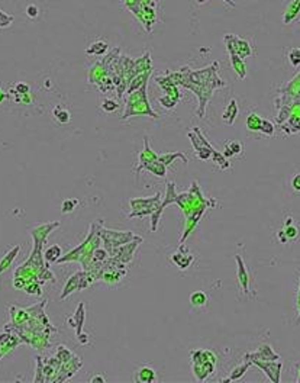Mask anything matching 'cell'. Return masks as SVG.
Wrapping results in <instances>:
<instances>
[{
  "mask_svg": "<svg viewBox=\"0 0 300 383\" xmlns=\"http://www.w3.org/2000/svg\"><path fill=\"white\" fill-rule=\"evenodd\" d=\"M7 98H9V95L6 92H3V89L0 87V103L3 102V101H6Z\"/></svg>",
  "mask_w": 300,
  "mask_h": 383,
  "instance_id": "680465c9",
  "label": "cell"
},
{
  "mask_svg": "<svg viewBox=\"0 0 300 383\" xmlns=\"http://www.w3.org/2000/svg\"><path fill=\"white\" fill-rule=\"evenodd\" d=\"M189 302L190 305L195 308V309H201L207 305V295L201 290H196L190 295L189 298Z\"/></svg>",
  "mask_w": 300,
  "mask_h": 383,
  "instance_id": "836d02e7",
  "label": "cell"
},
{
  "mask_svg": "<svg viewBox=\"0 0 300 383\" xmlns=\"http://www.w3.org/2000/svg\"><path fill=\"white\" fill-rule=\"evenodd\" d=\"M75 354L73 351H70L66 346H60L58 348H57V353H55V357L58 358L61 363H66V361H68L71 357H74Z\"/></svg>",
  "mask_w": 300,
  "mask_h": 383,
  "instance_id": "60d3db41",
  "label": "cell"
},
{
  "mask_svg": "<svg viewBox=\"0 0 300 383\" xmlns=\"http://www.w3.org/2000/svg\"><path fill=\"white\" fill-rule=\"evenodd\" d=\"M24 292L31 296H41L42 295V283L41 281H31L24 287Z\"/></svg>",
  "mask_w": 300,
  "mask_h": 383,
  "instance_id": "f35d334b",
  "label": "cell"
},
{
  "mask_svg": "<svg viewBox=\"0 0 300 383\" xmlns=\"http://www.w3.org/2000/svg\"><path fill=\"white\" fill-rule=\"evenodd\" d=\"M277 238H278V241H280L281 244H286V243H287V238H286L284 232H283L281 230L277 232Z\"/></svg>",
  "mask_w": 300,
  "mask_h": 383,
  "instance_id": "11a10c76",
  "label": "cell"
},
{
  "mask_svg": "<svg viewBox=\"0 0 300 383\" xmlns=\"http://www.w3.org/2000/svg\"><path fill=\"white\" fill-rule=\"evenodd\" d=\"M151 71H152V70L145 71V73H141V74L133 77V78L128 83V86H126V93L129 95V93L138 90L139 87H142L144 84H147V83H148V78H150L151 76Z\"/></svg>",
  "mask_w": 300,
  "mask_h": 383,
  "instance_id": "83f0119b",
  "label": "cell"
},
{
  "mask_svg": "<svg viewBox=\"0 0 300 383\" xmlns=\"http://www.w3.org/2000/svg\"><path fill=\"white\" fill-rule=\"evenodd\" d=\"M141 243H142V238H141V237H136L135 240L126 243L124 245L110 250V251H109V255L113 257L116 261H119V263H122V264H125L126 266L128 263L132 261L133 254H135V251H136V248L139 247Z\"/></svg>",
  "mask_w": 300,
  "mask_h": 383,
  "instance_id": "30bf717a",
  "label": "cell"
},
{
  "mask_svg": "<svg viewBox=\"0 0 300 383\" xmlns=\"http://www.w3.org/2000/svg\"><path fill=\"white\" fill-rule=\"evenodd\" d=\"M19 253H21V245H15V247L9 248L4 254L0 255V275L9 270V267L13 264V261L16 260Z\"/></svg>",
  "mask_w": 300,
  "mask_h": 383,
  "instance_id": "7402d4cb",
  "label": "cell"
},
{
  "mask_svg": "<svg viewBox=\"0 0 300 383\" xmlns=\"http://www.w3.org/2000/svg\"><path fill=\"white\" fill-rule=\"evenodd\" d=\"M235 261H236V279L239 289L244 295L250 296L251 295V276L248 272L247 264L244 263L242 257L239 254H235Z\"/></svg>",
  "mask_w": 300,
  "mask_h": 383,
  "instance_id": "5bb4252c",
  "label": "cell"
},
{
  "mask_svg": "<svg viewBox=\"0 0 300 383\" xmlns=\"http://www.w3.org/2000/svg\"><path fill=\"white\" fill-rule=\"evenodd\" d=\"M78 204H80L78 199H66V201L63 202V205H61L63 213H70V212H73Z\"/></svg>",
  "mask_w": 300,
  "mask_h": 383,
  "instance_id": "ee69618b",
  "label": "cell"
},
{
  "mask_svg": "<svg viewBox=\"0 0 300 383\" xmlns=\"http://www.w3.org/2000/svg\"><path fill=\"white\" fill-rule=\"evenodd\" d=\"M287 60H289V63H290L295 69L300 67V47L292 48V50L289 51V54H287Z\"/></svg>",
  "mask_w": 300,
  "mask_h": 383,
  "instance_id": "7bdbcfd3",
  "label": "cell"
},
{
  "mask_svg": "<svg viewBox=\"0 0 300 383\" xmlns=\"http://www.w3.org/2000/svg\"><path fill=\"white\" fill-rule=\"evenodd\" d=\"M124 3H125V6L132 13L136 12L138 9H141V6H142V1H141V0H124Z\"/></svg>",
  "mask_w": 300,
  "mask_h": 383,
  "instance_id": "816d5d0a",
  "label": "cell"
},
{
  "mask_svg": "<svg viewBox=\"0 0 300 383\" xmlns=\"http://www.w3.org/2000/svg\"><path fill=\"white\" fill-rule=\"evenodd\" d=\"M298 321L300 322V281H299V290H298Z\"/></svg>",
  "mask_w": 300,
  "mask_h": 383,
  "instance_id": "9f6ffc18",
  "label": "cell"
},
{
  "mask_svg": "<svg viewBox=\"0 0 300 383\" xmlns=\"http://www.w3.org/2000/svg\"><path fill=\"white\" fill-rule=\"evenodd\" d=\"M238 115H239L238 102L235 99H231L229 103H228V106H226L224 115H222V119H224V122H225L226 125H233V122L238 118Z\"/></svg>",
  "mask_w": 300,
  "mask_h": 383,
  "instance_id": "cb8c5ba5",
  "label": "cell"
},
{
  "mask_svg": "<svg viewBox=\"0 0 300 383\" xmlns=\"http://www.w3.org/2000/svg\"><path fill=\"white\" fill-rule=\"evenodd\" d=\"M177 158H180L184 164H187L189 163V158L186 157V154H183V153H166V154H163V155H158V161L160 163H163L166 167H168V166H171L173 163H174V160H177Z\"/></svg>",
  "mask_w": 300,
  "mask_h": 383,
  "instance_id": "d6a6232c",
  "label": "cell"
},
{
  "mask_svg": "<svg viewBox=\"0 0 300 383\" xmlns=\"http://www.w3.org/2000/svg\"><path fill=\"white\" fill-rule=\"evenodd\" d=\"M144 4H148V6H155V1L154 0H141Z\"/></svg>",
  "mask_w": 300,
  "mask_h": 383,
  "instance_id": "91938a15",
  "label": "cell"
},
{
  "mask_svg": "<svg viewBox=\"0 0 300 383\" xmlns=\"http://www.w3.org/2000/svg\"><path fill=\"white\" fill-rule=\"evenodd\" d=\"M93 283H95V280L92 279V276L89 275V272H86V270L77 272L73 276L68 278V280L66 283L64 290H63V293H61L60 298H61V301H64V299H67L73 292H80V290H83V289H87V287H90Z\"/></svg>",
  "mask_w": 300,
  "mask_h": 383,
  "instance_id": "ba28073f",
  "label": "cell"
},
{
  "mask_svg": "<svg viewBox=\"0 0 300 383\" xmlns=\"http://www.w3.org/2000/svg\"><path fill=\"white\" fill-rule=\"evenodd\" d=\"M107 50H109L107 42H106V41H103V39H98V41L92 42V44L87 47L86 54H87V55H96V57H100V55H104V54L107 52Z\"/></svg>",
  "mask_w": 300,
  "mask_h": 383,
  "instance_id": "4dcf8cb0",
  "label": "cell"
},
{
  "mask_svg": "<svg viewBox=\"0 0 300 383\" xmlns=\"http://www.w3.org/2000/svg\"><path fill=\"white\" fill-rule=\"evenodd\" d=\"M224 1H225V3H228L231 7H235V3H233V1H231V0H224Z\"/></svg>",
  "mask_w": 300,
  "mask_h": 383,
  "instance_id": "94428289",
  "label": "cell"
},
{
  "mask_svg": "<svg viewBox=\"0 0 300 383\" xmlns=\"http://www.w3.org/2000/svg\"><path fill=\"white\" fill-rule=\"evenodd\" d=\"M170 260H171V263H173L174 266H177L180 270H187V269L195 263L196 257L193 254H189V250L186 248L184 244H180L178 251L170 255Z\"/></svg>",
  "mask_w": 300,
  "mask_h": 383,
  "instance_id": "9a60e30c",
  "label": "cell"
},
{
  "mask_svg": "<svg viewBox=\"0 0 300 383\" xmlns=\"http://www.w3.org/2000/svg\"><path fill=\"white\" fill-rule=\"evenodd\" d=\"M3 357V354H1V350H0V358Z\"/></svg>",
  "mask_w": 300,
  "mask_h": 383,
  "instance_id": "be15d7a7",
  "label": "cell"
},
{
  "mask_svg": "<svg viewBox=\"0 0 300 383\" xmlns=\"http://www.w3.org/2000/svg\"><path fill=\"white\" fill-rule=\"evenodd\" d=\"M44 260H45V263H57L58 261V258L63 255V250H61V247L60 245H57V244H54V245H50L44 253Z\"/></svg>",
  "mask_w": 300,
  "mask_h": 383,
  "instance_id": "d590c367",
  "label": "cell"
},
{
  "mask_svg": "<svg viewBox=\"0 0 300 383\" xmlns=\"http://www.w3.org/2000/svg\"><path fill=\"white\" fill-rule=\"evenodd\" d=\"M158 102H160V104L163 106V107H166V109H173L174 107L175 104H177V101H174V99H171V98H168V96H161L160 99H158Z\"/></svg>",
  "mask_w": 300,
  "mask_h": 383,
  "instance_id": "f907efd6",
  "label": "cell"
},
{
  "mask_svg": "<svg viewBox=\"0 0 300 383\" xmlns=\"http://www.w3.org/2000/svg\"><path fill=\"white\" fill-rule=\"evenodd\" d=\"M281 92H283V95H286L289 98H298V96H300V73L287 86H284L281 89Z\"/></svg>",
  "mask_w": 300,
  "mask_h": 383,
  "instance_id": "1f68e13d",
  "label": "cell"
},
{
  "mask_svg": "<svg viewBox=\"0 0 300 383\" xmlns=\"http://www.w3.org/2000/svg\"><path fill=\"white\" fill-rule=\"evenodd\" d=\"M36 372H35V378H33V383H44V361L41 356H36Z\"/></svg>",
  "mask_w": 300,
  "mask_h": 383,
  "instance_id": "b9f144b4",
  "label": "cell"
},
{
  "mask_svg": "<svg viewBox=\"0 0 300 383\" xmlns=\"http://www.w3.org/2000/svg\"><path fill=\"white\" fill-rule=\"evenodd\" d=\"M107 77V67H106V61H99L96 64H93L89 70L87 80L92 84H99L100 81Z\"/></svg>",
  "mask_w": 300,
  "mask_h": 383,
  "instance_id": "ffe728a7",
  "label": "cell"
},
{
  "mask_svg": "<svg viewBox=\"0 0 300 383\" xmlns=\"http://www.w3.org/2000/svg\"><path fill=\"white\" fill-rule=\"evenodd\" d=\"M99 234L100 238H101V244L104 245V248L107 250V253L116 247H121L126 243L135 240L138 235H135L132 231H115V230H109V228H104L103 224H100L99 227Z\"/></svg>",
  "mask_w": 300,
  "mask_h": 383,
  "instance_id": "52a82bcc",
  "label": "cell"
},
{
  "mask_svg": "<svg viewBox=\"0 0 300 383\" xmlns=\"http://www.w3.org/2000/svg\"><path fill=\"white\" fill-rule=\"evenodd\" d=\"M261 124H263V118L255 113V112H251L250 115L247 116V121H245V125L247 128L252 131V132H260L261 129Z\"/></svg>",
  "mask_w": 300,
  "mask_h": 383,
  "instance_id": "74e56055",
  "label": "cell"
},
{
  "mask_svg": "<svg viewBox=\"0 0 300 383\" xmlns=\"http://www.w3.org/2000/svg\"><path fill=\"white\" fill-rule=\"evenodd\" d=\"M198 1H199V3H204L206 0H198Z\"/></svg>",
  "mask_w": 300,
  "mask_h": 383,
  "instance_id": "6125c7cd",
  "label": "cell"
},
{
  "mask_svg": "<svg viewBox=\"0 0 300 383\" xmlns=\"http://www.w3.org/2000/svg\"><path fill=\"white\" fill-rule=\"evenodd\" d=\"M281 231L284 232V235L287 238V243L289 241H296L300 237V227L295 221L292 224H289V225H283V230Z\"/></svg>",
  "mask_w": 300,
  "mask_h": 383,
  "instance_id": "8d00e7d4",
  "label": "cell"
},
{
  "mask_svg": "<svg viewBox=\"0 0 300 383\" xmlns=\"http://www.w3.org/2000/svg\"><path fill=\"white\" fill-rule=\"evenodd\" d=\"M292 187L296 193H300V173L295 174L293 179H292Z\"/></svg>",
  "mask_w": 300,
  "mask_h": 383,
  "instance_id": "f5cc1de1",
  "label": "cell"
},
{
  "mask_svg": "<svg viewBox=\"0 0 300 383\" xmlns=\"http://www.w3.org/2000/svg\"><path fill=\"white\" fill-rule=\"evenodd\" d=\"M90 383H96V382H99V383H104L106 382V379L101 376V375H95V376H92L90 378V381H89Z\"/></svg>",
  "mask_w": 300,
  "mask_h": 383,
  "instance_id": "db71d44e",
  "label": "cell"
},
{
  "mask_svg": "<svg viewBox=\"0 0 300 383\" xmlns=\"http://www.w3.org/2000/svg\"><path fill=\"white\" fill-rule=\"evenodd\" d=\"M295 369H296V382L300 383V363L295 364Z\"/></svg>",
  "mask_w": 300,
  "mask_h": 383,
  "instance_id": "6f0895ef",
  "label": "cell"
},
{
  "mask_svg": "<svg viewBox=\"0 0 300 383\" xmlns=\"http://www.w3.org/2000/svg\"><path fill=\"white\" fill-rule=\"evenodd\" d=\"M157 381V373L150 366H141L135 370L133 382L136 383H154Z\"/></svg>",
  "mask_w": 300,
  "mask_h": 383,
  "instance_id": "44dd1931",
  "label": "cell"
},
{
  "mask_svg": "<svg viewBox=\"0 0 300 383\" xmlns=\"http://www.w3.org/2000/svg\"><path fill=\"white\" fill-rule=\"evenodd\" d=\"M250 366H252L248 360H245V363H242V364H239V366H236V367H233L232 369V372L229 373V376L224 379V382H233V381H239L245 373H247V370L250 369Z\"/></svg>",
  "mask_w": 300,
  "mask_h": 383,
  "instance_id": "f546056e",
  "label": "cell"
},
{
  "mask_svg": "<svg viewBox=\"0 0 300 383\" xmlns=\"http://www.w3.org/2000/svg\"><path fill=\"white\" fill-rule=\"evenodd\" d=\"M299 12H300V0H293V1L289 4L287 10L284 12L283 22H284V24H290L292 21H295V19H296V16L299 15Z\"/></svg>",
  "mask_w": 300,
  "mask_h": 383,
  "instance_id": "e575fe53",
  "label": "cell"
},
{
  "mask_svg": "<svg viewBox=\"0 0 300 383\" xmlns=\"http://www.w3.org/2000/svg\"><path fill=\"white\" fill-rule=\"evenodd\" d=\"M192 369H193V375L196 378L198 382H204L209 376H212L215 373V369H216V363H212V361H203L200 364H192Z\"/></svg>",
  "mask_w": 300,
  "mask_h": 383,
  "instance_id": "d6986e66",
  "label": "cell"
},
{
  "mask_svg": "<svg viewBox=\"0 0 300 383\" xmlns=\"http://www.w3.org/2000/svg\"><path fill=\"white\" fill-rule=\"evenodd\" d=\"M60 221H54V222H47V224H39V225H35L33 228H31V235H32V240L33 241H38V243H47V238L51 235L52 231H55L58 227H60Z\"/></svg>",
  "mask_w": 300,
  "mask_h": 383,
  "instance_id": "2e32d148",
  "label": "cell"
},
{
  "mask_svg": "<svg viewBox=\"0 0 300 383\" xmlns=\"http://www.w3.org/2000/svg\"><path fill=\"white\" fill-rule=\"evenodd\" d=\"M157 158H158V154H155V151L151 148L150 138L147 135H144V148L138 155V166L135 167V173L138 174L144 169V166H147L148 163L157 160Z\"/></svg>",
  "mask_w": 300,
  "mask_h": 383,
  "instance_id": "e0dca14e",
  "label": "cell"
},
{
  "mask_svg": "<svg viewBox=\"0 0 300 383\" xmlns=\"http://www.w3.org/2000/svg\"><path fill=\"white\" fill-rule=\"evenodd\" d=\"M101 224V221L98 222H92L90 228H89V234L86 237V240L77 245L74 250H70L66 255H61L58 258V264L61 263H70V261H77L83 266V270H87V267L90 266L92 260H93V253L96 248H99L101 244V238L99 234V227Z\"/></svg>",
  "mask_w": 300,
  "mask_h": 383,
  "instance_id": "3957f363",
  "label": "cell"
},
{
  "mask_svg": "<svg viewBox=\"0 0 300 383\" xmlns=\"http://www.w3.org/2000/svg\"><path fill=\"white\" fill-rule=\"evenodd\" d=\"M13 21H15V18H13L12 15H9V13L3 12V10L0 9V29L10 26L12 24H13Z\"/></svg>",
  "mask_w": 300,
  "mask_h": 383,
  "instance_id": "7dc6e473",
  "label": "cell"
},
{
  "mask_svg": "<svg viewBox=\"0 0 300 383\" xmlns=\"http://www.w3.org/2000/svg\"><path fill=\"white\" fill-rule=\"evenodd\" d=\"M100 107L106 112V113H113L119 109V103L116 102L115 99H110V98H106L100 102Z\"/></svg>",
  "mask_w": 300,
  "mask_h": 383,
  "instance_id": "ab89813d",
  "label": "cell"
},
{
  "mask_svg": "<svg viewBox=\"0 0 300 383\" xmlns=\"http://www.w3.org/2000/svg\"><path fill=\"white\" fill-rule=\"evenodd\" d=\"M147 86H148V83L144 84L142 87H139L138 90L128 95L125 110H124V116H122L124 121L129 119V118H133V116H139V115H147V116L155 118V119L160 118V115L152 110L150 102H148Z\"/></svg>",
  "mask_w": 300,
  "mask_h": 383,
  "instance_id": "5b68a950",
  "label": "cell"
},
{
  "mask_svg": "<svg viewBox=\"0 0 300 383\" xmlns=\"http://www.w3.org/2000/svg\"><path fill=\"white\" fill-rule=\"evenodd\" d=\"M229 60H231V66H232L233 71L236 73V76L241 80H244L247 77V66L244 63V58H241L236 54H229Z\"/></svg>",
  "mask_w": 300,
  "mask_h": 383,
  "instance_id": "4316f807",
  "label": "cell"
},
{
  "mask_svg": "<svg viewBox=\"0 0 300 383\" xmlns=\"http://www.w3.org/2000/svg\"><path fill=\"white\" fill-rule=\"evenodd\" d=\"M244 151V147L239 141L236 139H229L224 144V151L222 154L225 155L226 158H232V157H239Z\"/></svg>",
  "mask_w": 300,
  "mask_h": 383,
  "instance_id": "d4e9b609",
  "label": "cell"
},
{
  "mask_svg": "<svg viewBox=\"0 0 300 383\" xmlns=\"http://www.w3.org/2000/svg\"><path fill=\"white\" fill-rule=\"evenodd\" d=\"M218 63H213L212 66L192 71L189 67L181 69V81L180 84L190 89L199 99V109L198 116L204 118L206 113V103L213 96V90L219 87H225L226 83L218 76Z\"/></svg>",
  "mask_w": 300,
  "mask_h": 383,
  "instance_id": "6da1fadb",
  "label": "cell"
},
{
  "mask_svg": "<svg viewBox=\"0 0 300 383\" xmlns=\"http://www.w3.org/2000/svg\"><path fill=\"white\" fill-rule=\"evenodd\" d=\"M109 258V253H107V250L103 247H99V248H96L95 250V253H93V261H98V263H103V261H106Z\"/></svg>",
  "mask_w": 300,
  "mask_h": 383,
  "instance_id": "bcb514c9",
  "label": "cell"
},
{
  "mask_svg": "<svg viewBox=\"0 0 300 383\" xmlns=\"http://www.w3.org/2000/svg\"><path fill=\"white\" fill-rule=\"evenodd\" d=\"M9 93L26 95V93H31V87H29V84H26V83H18V84H15V87H13V89H10V92H9Z\"/></svg>",
  "mask_w": 300,
  "mask_h": 383,
  "instance_id": "c3c4849f",
  "label": "cell"
},
{
  "mask_svg": "<svg viewBox=\"0 0 300 383\" xmlns=\"http://www.w3.org/2000/svg\"><path fill=\"white\" fill-rule=\"evenodd\" d=\"M251 364L261 369L264 372V375L273 383L280 382V375H281V369H283V363L280 360H267V361L254 360V361H251Z\"/></svg>",
  "mask_w": 300,
  "mask_h": 383,
  "instance_id": "4fadbf2b",
  "label": "cell"
},
{
  "mask_svg": "<svg viewBox=\"0 0 300 383\" xmlns=\"http://www.w3.org/2000/svg\"><path fill=\"white\" fill-rule=\"evenodd\" d=\"M142 170H144V172H150L151 174H154V176H157V177H160V179H166V177H167V167H166L163 163H160L158 158L148 163L147 166H144Z\"/></svg>",
  "mask_w": 300,
  "mask_h": 383,
  "instance_id": "f1b7e54d",
  "label": "cell"
},
{
  "mask_svg": "<svg viewBox=\"0 0 300 383\" xmlns=\"http://www.w3.org/2000/svg\"><path fill=\"white\" fill-rule=\"evenodd\" d=\"M155 24V10L154 6L142 4V18H141V25L145 28V31L150 34L151 28Z\"/></svg>",
  "mask_w": 300,
  "mask_h": 383,
  "instance_id": "484cf974",
  "label": "cell"
},
{
  "mask_svg": "<svg viewBox=\"0 0 300 383\" xmlns=\"http://www.w3.org/2000/svg\"><path fill=\"white\" fill-rule=\"evenodd\" d=\"M274 131L275 128L273 122H270V121H267V119H263L261 129H260L261 134H264V135H267V137H273V135H274Z\"/></svg>",
  "mask_w": 300,
  "mask_h": 383,
  "instance_id": "f6af8a7d",
  "label": "cell"
},
{
  "mask_svg": "<svg viewBox=\"0 0 300 383\" xmlns=\"http://www.w3.org/2000/svg\"><path fill=\"white\" fill-rule=\"evenodd\" d=\"M174 204L178 205V208L181 209L183 216H184V228H183V234L178 241L180 244H184V241L199 225L200 219L203 218L204 212L210 208H216L219 202L216 199L204 198L198 181H192V186L187 192L178 193L175 196Z\"/></svg>",
  "mask_w": 300,
  "mask_h": 383,
  "instance_id": "7a4b0ae2",
  "label": "cell"
},
{
  "mask_svg": "<svg viewBox=\"0 0 300 383\" xmlns=\"http://www.w3.org/2000/svg\"><path fill=\"white\" fill-rule=\"evenodd\" d=\"M175 196H177V193H175L174 181H168V183H167V192H166V196H164L163 202L160 205V208L151 215V219H152V221H151V231H152V232H155V231L158 230V224H160V219H161V215H163L164 209H166L167 206L174 204Z\"/></svg>",
  "mask_w": 300,
  "mask_h": 383,
  "instance_id": "7c38bea8",
  "label": "cell"
},
{
  "mask_svg": "<svg viewBox=\"0 0 300 383\" xmlns=\"http://www.w3.org/2000/svg\"><path fill=\"white\" fill-rule=\"evenodd\" d=\"M224 41H225V45L229 54H236L241 58H247V57H251L254 54L252 47L247 39H242V38H238L232 34H228V35H225Z\"/></svg>",
  "mask_w": 300,
  "mask_h": 383,
  "instance_id": "8fae6325",
  "label": "cell"
},
{
  "mask_svg": "<svg viewBox=\"0 0 300 383\" xmlns=\"http://www.w3.org/2000/svg\"><path fill=\"white\" fill-rule=\"evenodd\" d=\"M163 202L161 198V192H157L154 196H148V198H135L129 201V206H131V213L128 215L129 219H135V218H145V216H151Z\"/></svg>",
  "mask_w": 300,
  "mask_h": 383,
  "instance_id": "8992f818",
  "label": "cell"
},
{
  "mask_svg": "<svg viewBox=\"0 0 300 383\" xmlns=\"http://www.w3.org/2000/svg\"><path fill=\"white\" fill-rule=\"evenodd\" d=\"M52 118L54 121L58 124V125H67L70 121H71V112L63 106V104H57L54 109H52Z\"/></svg>",
  "mask_w": 300,
  "mask_h": 383,
  "instance_id": "603a6c76",
  "label": "cell"
},
{
  "mask_svg": "<svg viewBox=\"0 0 300 383\" xmlns=\"http://www.w3.org/2000/svg\"><path fill=\"white\" fill-rule=\"evenodd\" d=\"M25 13L28 18L31 19H36L38 15H39V7L36 4H28L25 9Z\"/></svg>",
  "mask_w": 300,
  "mask_h": 383,
  "instance_id": "681fc988",
  "label": "cell"
},
{
  "mask_svg": "<svg viewBox=\"0 0 300 383\" xmlns=\"http://www.w3.org/2000/svg\"><path fill=\"white\" fill-rule=\"evenodd\" d=\"M84 321H86V305L83 302H80L75 312L73 313V316L67 318V322L71 328H75V337H77V340L81 346H87L90 343V335L86 334V332L83 334Z\"/></svg>",
  "mask_w": 300,
  "mask_h": 383,
  "instance_id": "9c48e42d",
  "label": "cell"
},
{
  "mask_svg": "<svg viewBox=\"0 0 300 383\" xmlns=\"http://www.w3.org/2000/svg\"><path fill=\"white\" fill-rule=\"evenodd\" d=\"M245 360L254 361V360H260V361H267V360H280V356L271 348L270 344H261L258 347V350L255 353H247Z\"/></svg>",
  "mask_w": 300,
  "mask_h": 383,
  "instance_id": "ac0fdd59",
  "label": "cell"
},
{
  "mask_svg": "<svg viewBox=\"0 0 300 383\" xmlns=\"http://www.w3.org/2000/svg\"><path fill=\"white\" fill-rule=\"evenodd\" d=\"M189 138L195 147V151H196V157L201 160V161H207L212 158L213 164L218 166L221 170H228L231 167V163L228 161L225 155L222 153H219L207 139L206 137L201 134L199 128L195 127L192 132H189Z\"/></svg>",
  "mask_w": 300,
  "mask_h": 383,
  "instance_id": "277c9868",
  "label": "cell"
}]
</instances>
